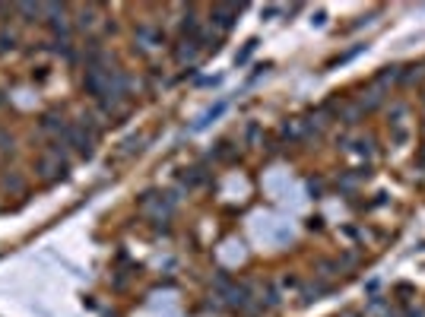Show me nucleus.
I'll list each match as a JSON object with an SVG mask.
<instances>
[{
    "label": "nucleus",
    "mask_w": 425,
    "mask_h": 317,
    "mask_svg": "<svg viewBox=\"0 0 425 317\" xmlns=\"http://www.w3.org/2000/svg\"><path fill=\"white\" fill-rule=\"evenodd\" d=\"M375 105H381V92H378V89H371V92H368V99H362V108H375Z\"/></svg>",
    "instance_id": "nucleus-14"
},
{
    "label": "nucleus",
    "mask_w": 425,
    "mask_h": 317,
    "mask_svg": "<svg viewBox=\"0 0 425 317\" xmlns=\"http://www.w3.org/2000/svg\"><path fill=\"white\" fill-rule=\"evenodd\" d=\"M108 76H111L108 64H102V67H86V73H83V92L92 95L96 102L105 99L108 95Z\"/></svg>",
    "instance_id": "nucleus-3"
},
{
    "label": "nucleus",
    "mask_w": 425,
    "mask_h": 317,
    "mask_svg": "<svg viewBox=\"0 0 425 317\" xmlns=\"http://www.w3.org/2000/svg\"><path fill=\"white\" fill-rule=\"evenodd\" d=\"M222 111H226V102H219V105H212V108H210V111H206V115H204V117H200V121H197V130H204V127H206V124H210V121H216V117H219V115H222Z\"/></svg>",
    "instance_id": "nucleus-10"
},
{
    "label": "nucleus",
    "mask_w": 425,
    "mask_h": 317,
    "mask_svg": "<svg viewBox=\"0 0 425 317\" xmlns=\"http://www.w3.org/2000/svg\"><path fill=\"white\" fill-rule=\"evenodd\" d=\"M58 146H61V140H51V150L35 162V175H39L45 184L61 181V178H67V172H70V165H67V158L61 156Z\"/></svg>",
    "instance_id": "nucleus-1"
},
{
    "label": "nucleus",
    "mask_w": 425,
    "mask_h": 317,
    "mask_svg": "<svg viewBox=\"0 0 425 317\" xmlns=\"http://www.w3.org/2000/svg\"><path fill=\"white\" fill-rule=\"evenodd\" d=\"M13 13H19L23 23H41L45 19V7L41 3H19V7H13Z\"/></svg>",
    "instance_id": "nucleus-9"
},
{
    "label": "nucleus",
    "mask_w": 425,
    "mask_h": 317,
    "mask_svg": "<svg viewBox=\"0 0 425 317\" xmlns=\"http://www.w3.org/2000/svg\"><path fill=\"white\" fill-rule=\"evenodd\" d=\"M406 317H425V311H422V308H409Z\"/></svg>",
    "instance_id": "nucleus-16"
},
{
    "label": "nucleus",
    "mask_w": 425,
    "mask_h": 317,
    "mask_svg": "<svg viewBox=\"0 0 425 317\" xmlns=\"http://www.w3.org/2000/svg\"><path fill=\"white\" fill-rule=\"evenodd\" d=\"M61 140H64L67 146H74V152H76V156H83V158H89L92 152H96V134H89V130H86L80 121L67 127Z\"/></svg>",
    "instance_id": "nucleus-2"
},
{
    "label": "nucleus",
    "mask_w": 425,
    "mask_h": 317,
    "mask_svg": "<svg viewBox=\"0 0 425 317\" xmlns=\"http://www.w3.org/2000/svg\"><path fill=\"white\" fill-rule=\"evenodd\" d=\"M67 121H64V115H54V111H48V115L41 117V130L45 134H54V137H64V130H67Z\"/></svg>",
    "instance_id": "nucleus-8"
},
{
    "label": "nucleus",
    "mask_w": 425,
    "mask_h": 317,
    "mask_svg": "<svg viewBox=\"0 0 425 317\" xmlns=\"http://www.w3.org/2000/svg\"><path fill=\"white\" fill-rule=\"evenodd\" d=\"M393 80H400V67H387L384 73L378 76V83H393Z\"/></svg>",
    "instance_id": "nucleus-15"
},
{
    "label": "nucleus",
    "mask_w": 425,
    "mask_h": 317,
    "mask_svg": "<svg viewBox=\"0 0 425 317\" xmlns=\"http://www.w3.org/2000/svg\"><path fill=\"white\" fill-rule=\"evenodd\" d=\"M197 51H200V42L197 38H181V45L175 48V60L178 64H190L197 58Z\"/></svg>",
    "instance_id": "nucleus-7"
},
{
    "label": "nucleus",
    "mask_w": 425,
    "mask_h": 317,
    "mask_svg": "<svg viewBox=\"0 0 425 317\" xmlns=\"http://www.w3.org/2000/svg\"><path fill=\"white\" fill-rule=\"evenodd\" d=\"M238 13H241L238 3H216V7L210 10V25L212 29H219V32H229L232 25H235Z\"/></svg>",
    "instance_id": "nucleus-5"
},
{
    "label": "nucleus",
    "mask_w": 425,
    "mask_h": 317,
    "mask_svg": "<svg viewBox=\"0 0 425 317\" xmlns=\"http://www.w3.org/2000/svg\"><path fill=\"white\" fill-rule=\"evenodd\" d=\"M3 187H7V191H23V178L19 175H3Z\"/></svg>",
    "instance_id": "nucleus-13"
},
{
    "label": "nucleus",
    "mask_w": 425,
    "mask_h": 317,
    "mask_svg": "<svg viewBox=\"0 0 425 317\" xmlns=\"http://www.w3.org/2000/svg\"><path fill=\"white\" fill-rule=\"evenodd\" d=\"M133 42H137L143 51H155V48H162V45H165V32L159 29V25L143 23V25H137V29H133Z\"/></svg>",
    "instance_id": "nucleus-6"
},
{
    "label": "nucleus",
    "mask_w": 425,
    "mask_h": 317,
    "mask_svg": "<svg viewBox=\"0 0 425 317\" xmlns=\"http://www.w3.org/2000/svg\"><path fill=\"white\" fill-rule=\"evenodd\" d=\"M76 25H80V29H92V25H96V7L80 10V16H76Z\"/></svg>",
    "instance_id": "nucleus-11"
},
{
    "label": "nucleus",
    "mask_w": 425,
    "mask_h": 317,
    "mask_svg": "<svg viewBox=\"0 0 425 317\" xmlns=\"http://www.w3.org/2000/svg\"><path fill=\"white\" fill-rule=\"evenodd\" d=\"M45 23H48V29L54 32V42H67L70 38V29H74V23H70V16H67V7H58V3H51V7H45Z\"/></svg>",
    "instance_id": "nucleus-4"
},
{
    "label": "nucleus",
    "mask_w": 425,
    "mask_h": 317,
    "mask_svg": "<svg viewBox=\"0 0 425 317\" xmlns=\"http://www.w3.org/2000/svg\"><path fill=\"white\" fill-rule=\"evenodd\" d=\"M17 32H7V29H3V32H0V54H7V51H13L17 48Z\"/></svg>",
    "instance_id": "nucleus-12"
}]
</instances>
